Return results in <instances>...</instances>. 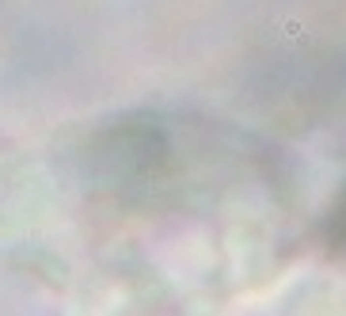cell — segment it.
<instances>
[{
    "instance_id": "cell-1",
    "label": "cell",
    "mask_w": 346,
    "mask_h": 316,
    "mask_svg": "<svg viewBox=\"0 0 346 316\" xmlns=\"http://www.w3.org/2000/svg\"><path fill=\"white\" fill-rule=\"evenodd\" d=\"M247 160L240 133L160 111L115 118L80 149L87 187L126 206H183L232 183Z\"/></svg>"
},
{
    "instance_id": "cell-2",
    "label": "cell",
    "mask_w": 346,
    "mask_h": 316,
    "mask_svg": "<svg viewBox=\"0 0 346 316\" xmlns=\"http://www.w3.org/2000/svg\"><path fill=\"white\" fill-rule=\"evenodd\" d=\"M323 240L331 252H343L346 248V183L339 187V194L331 198L327 214H323Z\"/></svg>"
}]
</instances>
